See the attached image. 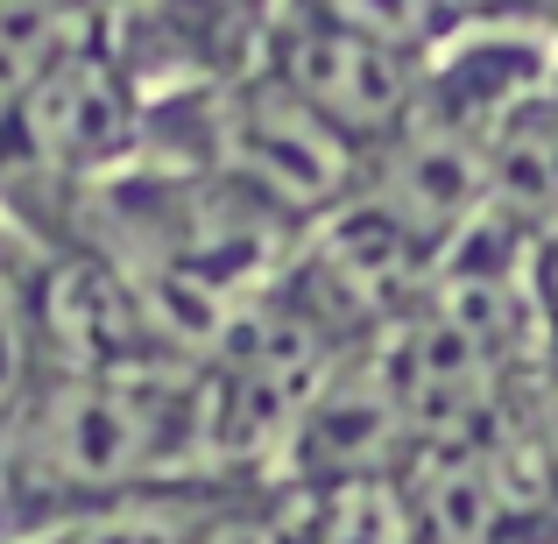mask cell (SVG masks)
Instances as JSON below:
<instances>
[{
  "instance_id": "6da1fadb",
  "label": "cell",
  "mask_w": 558,
  "mask_h": 544,
  "mask_svg": "<svg viewBox=\"0 0 558 544\" xmlns=\"http://www.w3.org/2000/svg\"><path fill=\"white\" fill-rule=\"evenodd\" d=\"M417 424H410L403 382H396L389 340L354 347L318 375V389L304 396L298 424H290L283 452H276L269 488L283 495H318L340 481H375V474H410L417 460Z\"/></svg>"
},
{
  "instance_id": "7a4b0ae2",
  "label": "cell",
  "mask_w": 558,
  "mask_h": 544,
  "mask_svg": "<svg viewBox=\"0 0 558 544\" xmlns=\"http://www.w3.org/2000/svg\"><path fill=\"white\" fill-rule=\"evenodd\" d=\"M262 71L276 85H290L318 121H332L368 156L417 121V93H424V57L389 50V43L361 36V28L332 22L304 0H283Z\"/></svg>"
},
{
  "instance_id": "3957f363",
  "label": "cell",
  "mask_w": 558,
  "mask_h": 544,
  "mask_svg": "<svg viewBox=\"0 0 558 544\" xmlns=\"http://www.w3.org/2000/svg\"><path fill=\"white\" fill-rule=\"evenodd\" d=\"M50 247L0 205V452L50 382Z\"/></svg>"
},
{
  "instance_id": "277c9868",
  "label": "cell",
  "mask_w": 558,
  "mask_h": 544,
  "mask_svg": "<svg viewBox=\"0 0 558 544\" xmlns=\"http://www.w3.org/2000/svg\"><path fill=\"white\" fill-rule=\"evenodd\" d=\"M247 495V481H156V488L113 495L22 544H198Z\"/></svg>"
},
{
  "instance_id": "5b68a950",
  "label": "cell",
  "mask_w": 558,
  "mask_h": 544,
  "mask_svg": "<svg viewBox=\"0 0 558 544\" xmlns=\"http://www.w3.org/2000/svg\"><path fill=\"white\" fill-rule=\"evenodd\" d=\"M298 523L304 544H424L410 474H375V481H340V488L298 495Z\"/></svg>"
},
{
  "instance_id": "8992f818",
  "label": "cell",
  "mask_w": 558,
  "mask_h": 544,
  "mask_svg": "<svg viewBox=\"0 0 558 544\" xmlns=\"http://www.w3.org/2000/svg\"><path fill=\"white\" fill-rule=\"evenodd\" d=\"M99 8L107 0H0V135L28 99V85L85 36Z\"/></svg>"
},
{
  "instance_id": "52a82bcc",
  "label": "cell",
  "mask_w": 558,
  "mask_h": 544,
  "mask_svg": "<svg viewBox=\"0 0 558 544\" xmlns=\"http://www.w3.org/2000/svg\"><path fill=\"white\" fill-rule=\"evenodd\" d=\"M537 318H545V367L558 375V233L537 241Z\"/></svg>"
}]
</instances>
